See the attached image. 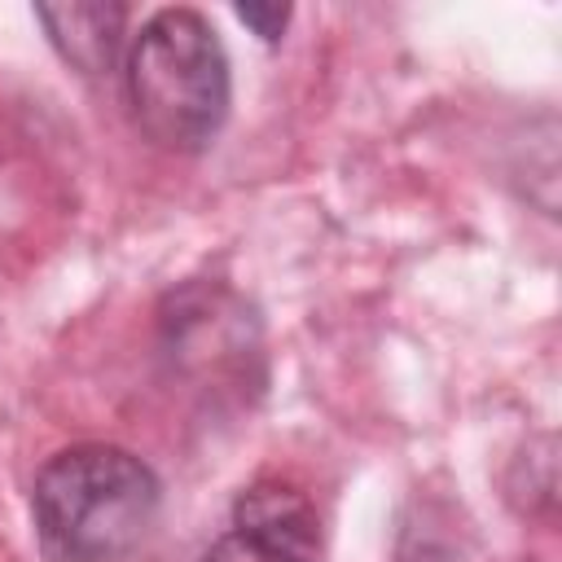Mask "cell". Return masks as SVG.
<instances>
[{
	"instance_id": "obj_1",
	"label": "cell",
	"mask_w": 562,
	"mask_h": 562,
	"mask_svg": "<svg viewBox=\"0 0 562 562\" xmlns=\"http://www.w3.org/2000/svg\"><path fill=\"white\" fill-rule=\"evenodd\" d=\"M162 483L119 443H70L31 483V522L48 562H119L154 527Z\"/></svg>"
},
{
	"instance_id": "obj_2",
	"label": "cell",
	"mask_w": 562,
	"mask_h": 562,
	"mask_svg": "<svg viewBox=\"0 0 562 562\" xmlns=\"http://www.w3.org/2000/svg\"><path fill=\"white\" fill-rule=\"evenodd\" d=\"M123 92L145 140L171 154H202L233 105L220 31L184 4L149 13L123 48Z\"/></svg>"
},
{
	"instance_id": "obj_6",
	"label": "cell",
	"mask_w": 562,
	"mask_h": 562,
	"mask_svg": "<svg viewBox=\"0 0 562 562\" xmlns=\"http://www.w3.org/2000/svg\"><path fill=\"white\" fill-rule=\"evenodd\" d=\"M290 18H294L290 4H237V22L250 26L263 44H277V40L285 35Z\"/></svg>"
},
{
	"instance_id": "obj_4",
	"label": "cell",
	"mask_w": 562,
	"mask_h": 562,
	"mask_svg": "<svg viewBox=\"0 0 562 562\" xmlns=\"http://www.w3.org/2000/svg\"><path fill=\"white\" fill-rule=\"evenodd\" d=\"M198 562H321V518L299 487L259 479L233 501L228 527Z\"/></svg>"
},
{
	"instance_id": "obj_5",
	"label": "cell",
	"mask_w": 562,
	"mask_h": 562,
	"mask_svg": "<svg viewBox=\"0 0 562 562\" xmlns=\"http://www.w3.org/2000/svg\"><path fill=\"white\" fill-rule=\"evenodd\" d=\"M35 22L48 31V44L79 75H110L127 44V4L114 0H70V4H35Z\"/></svg>"
},
{
	"instance_id": "obj_3",
	"label": "cell",
	"mask_w": 562,
	"mask_h": 562,
	"mask_svg": "<svg viewBox=\"0 0 562 562\" xmlns=\"http://www.w3.org/2000/svg\"><path fill=\"white\" fill-rule=\"evenodd\" d=\"M162 356L206 395H259L263 338L255 307L220 281H189L162 299Z\"/></svg>"
}]
</instances>
